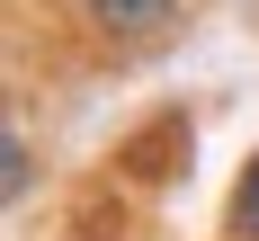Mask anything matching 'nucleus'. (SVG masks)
<instances>
[{
  "instance_id": "2",
  "label": "nucleus",
  "mask_w": 259,
  "mask_h": 241,
  "mask_svg": "<svg viewBox=\"0 0 259 241\" xmlns=\"http://www.w3.org/2000/svg\"><path fill=\"white\" fill-rule=\"evenodd\" d=\"M224 232H233V241H259V152L241 161V179H233V214H224Z\"/></svg>"
},
{
  "instance_id": "3",
  "label": "nucleus",
  "mask_w": 259,
  "mask_h": 241,
  "mask_svg": "<svg viewBox=\"0 0 259 241\" xmlns=\"http://www.w3.org/2000/svg\"><path fill=\"white\" fill-rule=\"evenodd\" d=\"M0 197H9V206L27 197V134L18 125H9V143H0Z\"/></svg>"
},
{
  "instance_id": "1",
  "label": "nucleus",
  "mask_w": 259,
  "mask_h": 241,
  "mask_svg": "<svg viewBox=\"0 0 259 241\" xmlns=\"http://www.w3.org/2000/svg\"><path fill=\"white\" fill-rule=\"evenodd\" d=\"M170 9L179 0H80V18L107 36H152V27H170Z\"/></svg>"
}]
</instances>
